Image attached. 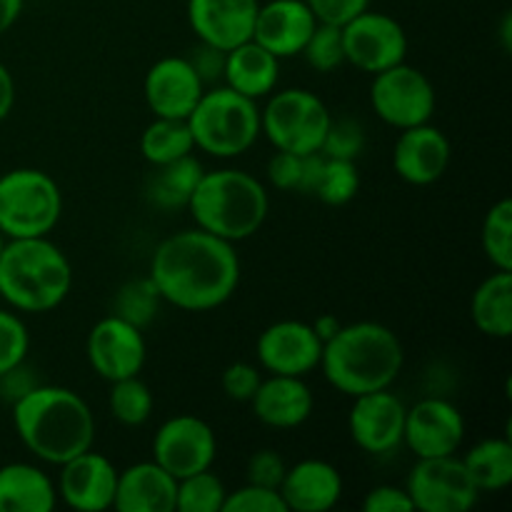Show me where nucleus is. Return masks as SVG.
<instances>
[{"instance_id": "nucleus-1", "label": "nucleus", "mask_w": 512, "mask_h": 512, "mask_svg": "<svg viewBox=\"0 0 512 512\" xmlns=\"http://www.w3.org/2000/svg\"><path fill=\"white\" fill-rule=\"evenodd\" d=\"M240 273L235 243L195 225L160 240L150 258L148 278L163 303L185 313H208L233 298Z\"/></svg>"}, {"instance_id": "nucleus-2", "label": "nucleus", "mask_w": 512, "mask_h": 512, "mask_svg": "<svg viewBox=\"0 0 512 512\" xmlns=\"http://www.w3.org/2000/svg\"><path fill=\"white\" fill-rule=\"evenodd\" d=\"M10 408L20 443L43 463L60 468L75 455L93 448V410L75 390L38 383Z\"/></svg>"}, {"instance_id": "nucleus-3", "label": "nucleus", "mask_w": 512, "mask_h": 512, "mask_svg": "<svg viewBox=\"0 0 512 512\" xmlns=\"http://www.w3.org/2000/svg\"><path fill=\"white\" fill-rule=\"evenodd\" d=\"M405 365V350L398 335L383 323L360 320L340 325L323 343L320 365L325 380L348 398L385 390L398 380Z\"/></svg>"}, {"instance_id": "nucleus-4", "label": "nucleus", "mask_w": 512, "mask_h": 512, "mask_svg": "<svg viewBox=\"0 0 512 512\" xmlns=\"http://www.w3.org/2000/svg\"><path fill=\"white\" fill-rule=\"evenodd\" d=\"M73 290L68 255L45 238L5 240L0 253V298L18 313H50Z\"/></svg>"}, {"instance_id": "nucleus-5", "label": "nucleus", "mask_w": 512, "mask_h": 512, "mask_svg": "<svg viewBox=\"0 0 512 512\" xmlns=\"http://www.w3.org/2000/svg\"><path fill=\"white\" fill-rule=\"evenodd\" d=\"M195 225L228 243L248 240L263 228L270 195L255 175L238 168L205 170L188 203Z\"/></svg>"}, {"instance_id": "nucleus-6", "label": "nucleus", "mask_w": 512, "mask_h": 512, "mask_svg": "<svg viewBox=\"0 0 512 512\" xmlns=\"http://www.w3.org/2000/svg\"><path fill=\"white\" fill-rule=\"evenodd\" d=\"M195 148L213 158H238L260 138L258 100L235 93L228 85L205 88L203 98L188 115Z\"/></svg>"}, {"instance_id": "nucleus-7", "label": "nucleus", "mask_w": 512, "mask_h": 512, "mask_svg": "<svg viewBox=\"0 0 512 512\" xmlns=\"http://www.w3.org/2000/svg\"><path fill=\"white\" fill-rule=\"evenodd\" d=\"M60 215L63 193L45 170L15 168L0 175V233L5 238H45Z\"/></svg>"}, {"instance_id": "nucleus-8", "label": "nucleus", "mask_w": 512, "mask_h": 512, "mask_svg": "<svg viewBox=\"0 0 512 512\" xmlns=\"http://www.w3.org/2000/svg\"><path fill=\"white\" fill-rule=\"evenodd\" d=\"M330 120L333 113L313 90H273L268 105L260 110V135H265L275 150L295 155L320 153Z\"/></svg>"}, {"instance_id": "nucleus-9", "label": "nucleus", "mask_w": 512, "mask_h": 512, "mask_svg": "<svg viewBox=\"0 0 512 512\" xmlns=\"http://www.w3.org/2000/svg\"><path fill=\"white\" fill-rule=\"evenodd\" d=\"M370 105L385 125L395 130L430 123L438 105V93L428 75L408 63H398L373 75Z\"/></svg>"}, {"instance_id": "nucleus-10", "label": "nucleus", "mask_w": 512, "mask_h": 512, "mask_svg": "<svg viewBox=\"0 0 512 512\" xmlns=\"http://www.w3.org/2000/svg\"><path fill=\"white\" fill-rule=\"evenodd\" d=\"M345 63L358 68L360 73H383L393 65L405 63L408 55V33L403 25L380 10H363L343 25Z\"/></svg>"}, {"instance_id": "nucleus-11", "label": "nucleus", "mask_w": 512, "mask_h": 512, "mask_svg": "<svg viewBox=\"0 0 512 512\" xmlns=\"http://www.w3.org/2000/svg\"><path fill=\"white\" fill-rule=\"evenodd\" d=\"M405 490L420 512H468L480 498L463 460L455 455L418 458L405 480Z\"/></svg>"}, {"instance_id": "nucleus-12", "label": "nucleus", "mask_w": 512, "mask_h": 512, "mask_svg": "<svg viewBox=\"0 0 512 512\" xmlns=\"http://www.w3.org/2000/svg\"><path fill=\"white\" fill-rule=\"evenodd\" d=\"M218 458L215 430L195 415H173L153 435V460L175 480L213 468Z\"/></svg>"}, {"instance_id": "nucleus-13", "label": "nucleus", "mask_w": 512, "mask_h": 512, "mask_svg": "<svg viewBox=\"0 0 512 512\" xmlns=\"http://www.w3.org/2000/svg\"><path fill=\"white\" fill-rule=\"evenodd\" d=\"M85 355L95 373L108 383L140 375L148 358L143 330L135 328L128 320L110 313L108 318L98 320L88 333Z\"/></svg>"}, {"instance_id": "nucleus-14", "label": "nucleus", "mask_w": 512, "mask_h": 512, "mask_svg": "<svg viewBox=\"0 0 512 512\" xmlns=\"http://www.w3.org/2000/svg\"><path fill=\"white\" fill-rule=\"evenodd\" d=\"M465 440V418L458 405L445 398H423L405 413L403 443L415 458L455 455Z\"/></svg>"}, {"instance_id": "nucleus-15", "label": "nucleus", "mask_w": 512, "mask_h": 512, "mask_svg": "<svg viewBox=\"0 0 512 512\" xmlns=\"http://www.w3.org/2000/svg\"><path fill=\"white\" fill-rule=\"evenodd\" d=\"M405 413L408 408L390 388L358 395L348 415L350 438L368 455L393 453L403 445Z\"/></svg>"}, {"instance_id": "nucleus-16", "label": "nucleus", "mask_w": 512, "mask_h": 512, "mask_svg": "<svg viewBox=\"0 0 512 512\" xmlns=\"http://www.w3.org/2000/svg\"><path fill=\"white\" fill-rule=\"evenodd\" d=\"M258 363L270 375L305 378L320 365L323 340L315 335L313 325L303 320H278L260 333L255 343Z\"/></svg>"}, {"instance_id": "nucleus-17", "label": "nucleus", "mask_w": 512, "mask_h": 512, "mask_svg": "<svg viewBox=\"0 0 512 512\" xmlns=\"http://www.w3.org/2000/svg\"><path fill=\"white\" fill-rule=\"evenodd\" d=\"M205 85L185 55H168L150 65L143 80V95L155 118L188 120Z\"/></svg>"}, {"instance_id": "nucleus-18", "label": "nucleus", "mask_w": 512, "mask_h": 512, "mask_svg": "<svg viewBox=\"0 0 512 512\" xmlns=\"http://www.w3.org/2000/svg\"><path fill=\"white\" fill-rule=\"evenodd\" d=\"M118 468L93 448L60 465L58 498L78 512H103L113 508Z\"/></svg>"}, {"instance_id": "nucleus-19", "label": "nucleus", "mask_w": 512, "mask_h": 512, "mask_svg": "<svg viewBox=\"0 0 512 512\" xmlns=\"http://www.w3.org/2000/svg\"><path fill=\"white\" fill-rule=\"evenodd\" d=\"M453 160V145L448 135L435 125L423 123L400 130L393 148V168L408 185H433L448 173Z\"/></svg>"}, {"instance_id": "nucleus-20", "label": "nucleus", "mask_w": 512, "mask_h": 512, "mask_svg": "<svg viewBox=\"0 0 512 512\" xmlns=\"http://www.w3.org/2000/svg\"><path fill=\"white\" fill-rule=\"evenodd\" d=\"M260 0H188V23L200 43L220 50L253 38Z\"/></svg>"}, {"instance_id": "nucleus-21", "label": "nucleus", "mask_w": 512, "mask_h": 512, "mask_svg": "<svg viewBox=\"0 0 512 512\" xmlns=\"http://www.w3.org/2000/svg\"><path fill=\"white\" fill-rule=\"evenodd\" d=\"M315 25L318 20L305 0H270L260 5L255 15L253 40L278 60L295 58L303 53Z\"/></svg>"}, {"instance_id": "nucleus-22", "label": "nucleus", "mask_w": 512, "mask_h": 512, "mask_svg": "<svg viewBox=\"0 0 512 512\" xmlns=\"http://www.w3.org/2000/svg\"><path fill=\"white\" fill-rule=\"evenodd\" d=\"M278 490L288 510L328 512L343 498V475L328 460L308 458L285 470Z\"/></svg>"}, {"instance_id": "nucleus-23", "label": "nucleus", "mask_w": 512, "mask_h": 512, "mask_svg": "<svg viewBox=\"0 0 512 512\" xmlns=\"http://www.w3.org/2000/svg\"><path fill=\"white\" fill-rule=\"evenodd\" d=\"M250 405H253L255 418L268 428L293 430L308 423L315 408V398L305 378L270 375L268 380H260Z\"/></svg>"}, {"instance_id": "nucleus-24", "label": "nucleus", "mask_w": 512, "mask_h": 512, "mask_svg": "<svg viewBox=\"0 0 512 512\" xmlns=\"http://www.w3.org/2000/svg\"><path fill=\"white\" fill-rule=\"evenodd\" d=\"M178 480L155 460L118 470L113 508L118 512H173Z\"/></svg>"}, {"instance_id": "nucleus-25", "label": "nucleus", "mask_w": 512, "mask_h": 512, "mask_svg": "<svg viewBox=\"0 0 512 512\" xmlns=\"http://www.w3.org/2000/svg\"><path fill=\"white\" fill-rule=\"evenodd\" d=\"M280 80V60L253 38L225 53L223 85L250 100L268 98Z\"/></svg>"}, {"instance_id": "nucleus-26", "label": "nucleus", "mask_w": 512, "mask_h": 512, "mask_svg": "<svg viewBox=\"0 0 512 512\" xmlns=\"http://www.w3.org/2000/svg\"><path fill=\"white\" fill-rule=\"evenodd\" d=\"M58 505V488L45 470L30 463L0 468V512H50Z\"/></svg>"}, {"instance_id": "nucleus-27", "label": "nucleus", "mask_w": 512, "mask_h": 512, "mask_svg": "<svg viewBox=\"0 0 512 512\" xmlns=\"http://www.w3.org/2000/svg\"><path fill=\"white\" fill-rule=\"evenodd\" d=\"M475 328L493 340L512 335V270H495L478 285L470 303Z\"/></svg>"}, {"instance_id": "nucleus-28", "label": "nucleus", "mask_w": 512, "mask_h": 512, "mask_svg": "<svg viewBox=\"0 0 512 512\" xmlns=\"http://www.w3.org/2000/svg\"><path fill=\"white\" fill-rule=\"evenodd\" d=\"M203 173L205 168L193 155H185L173 163L155 165L153 175L145 183V198L158 210L188 208L190 195L198 188Z\"/></svg>"}, {"instance_id": "nucleus-29", "label": "nucleus", "mask_w": 512, "mask_h": 512, "mask_svg": "<svg viewBox=\"0 0 512 512\" xmlns=\"http://www.w3.org/2000/svg\"><path fill=\"white\" fill-rule=\"evenodd\" d=\"M460 460L480 493H500L512 483L510 438L480 440Z\"/></svg>"}, {"instance_id": "nucleus-30", "label": "nucleus", "mask_w": 512, "mask_h": 512, "mask_svg": "<svg viewBox=\"0 0 512 512\" xmlns=\"http://www.w3.org/2000/svg\"><path fill=\"white\" fill-rule=\"evenodd\" d=\"M195 143L188 120L155 118L140 135V153L150 165H165L193 155Z\"/></svg>"}, {"instance_id": "nucleus-31", "label": "nucleus", "mask_w": 512, "mask_h": 512, "mask_svg": "<svg viewBox=\"0 0 512 512\" xmlns=\"http://www.w3.org/2000/svg\"><path fill=\"white\" fill-rule=\"evenodd\" d=\"M153 405V393L140 380V375L110 383L108 408L113 418L125 428H140L143 423H148L150 415H153Z\"/></svg>"}, {"instance_id": "nucleus-32", "label": "nucleus", "mask_w": 512, "mask_h": 512, "mask_svg": "<svg viewBox=\"0 0 512 512\" xmlns=\"http://www.w3.org/2000/svg\"><path fill=\"white\" fill-rule=\"evenodd\" d=\"M485 258L495 270H512V200L503 198L488 210L480 233Z\"/></svg>"}, {"instance_id": "nucleus-33", "label": "nucleus", "mask_w": 512, "mask_h": 512, "mask_svg": "<svg viewBox=\"0 0 512 512\" xmlns=\"http://www.w3.org/2000/svg\"><path fill=\"white\" fill-rule=\"evenodd\" d=\"M163 298L150 278H138L125 283L113 300V315L128 320L135 328L145 330L158 315Z\"/></svg>"}, {"instance_id": "nucleus-34", "label": "nucleus", "mask_w": 512, "mask_h": 512, "mask_svg": "<svg viewBox=\"0 0 512 512\" xmlns=\"http://www.w3.org/2000/svg\"><path fill=\"white\" fill-rule=\"evenodd\" d=\"M225 490L223 480L213 470H200V473L188 475L178 480V498H175V510L178 512H223Z\"/></svg>"}, {"instance_id": "nucleus-35", "label": "nucleus", "mask_w": 512, "mask_h": 512, "mask_svg": "<svg viewBox=\"0 0 512 512\" xmlns=\"http://www.w3.org/2000/svg\"><path fill=\"white\" fill-rule=\"evenodd\" d=\"M360 190V173L355 160H340V158H325L320 178L315 183L313 195L325 205H348L350 200L358 195Z\"/></svg>"}, {"instance_id": "nucleus-36", "label": "nucleus", "mask_w": 512, "mask_h": 512, "mask_svg": "<svg viewBox=\"0 0 512 512\" xmlns=\"http://www.w3.org/2000/svg\"><path fill=\"white\" fill-rule=\"evenodd\" d=\"M300 55H303L305 63L313 70H318V73H333L340 65H345L343 30H340L338 25L318 23Z\"/></svg>"}, {"instance_id": "nucleus-37", "label": "nucleus", "mask_w": 512, "mask_h": 512, "mask_svg": "<svg viewBox=\"0 0 512 512\" xmlns=\"http://www.w3.org/2000/svg\"><path fill=\"white\" fill-rule=\"evenodd\" d=\"M365 150V128L355 118H333L330 128L325 133L323 148L320 153L325 158L340 160H358V155Z\"/></svg>"}, {"instance_id": "nucleus-38", "label": "nucleus", "mask_w": 512, "mask_h": 512, "mask_svg": "<svg viewBox=\"0 0 512 512\" xmlns=\"http://www.w3.org/2000/svg\"><path fill=\"white\" fill-rule=\"evenodd\" d=\"M30 350V333L18 313L0 308V375L25 363Z\"/></svg>"}, {"instance_id": "nucleus-39", "label": "nucleus", "mask_w": 512, "mask_h": 512, "mask_svg": "<svg viewBox=\"0 0 512 512\" xmlns=\"http://www.w3.org/2000/svg\"><path fill=\"white\" fill-rule=\"evenodd\" d=\"M223 512H288L280 490L245 483L225 498Z\"/></svg>"}, {"instance_id": "nucleus-40", "label": "nucleus", "mask_w": 512, "mask_h": 512, "mask_svg": "<svg viewBox=\"0 0 512 512\" xmlns=\"http://www.w3.org/2000/svg\"><path fill=\"white\" fill-rule=\"evenodd\" d=\"M285 470H288V465H285L283 455H280L278 450L263 448L248 458V465H245V478H248V483L253 485H263V488L278 490L285 478Z\"/></svg>"}, {"instance_id": "nucleus-41", "label": "nucleus", "mask_w": 512, "mask_h": 512, "mask_svg": "<svg viewBox=\"0 0 512 512\" xmlns=\"http://www.w3.org/2000/svg\"><path fill=\"white\" fill-rule=\"evenodd\" d=\"M260 380L263 378H260V370L255 368V365L238 360V363L228 365V368L223 370L220 385H223V393L228 395L230 400H235V403H250V398H253L255 390H258Z\"/></svg>"}, {"instance_id": "nucleus-42", "label": "nucleus", "mask_w": 512, "mask_h": 512, "mask_svg": "<svg viewBox=\"0 0 512 512\" xmlns=\"http://www.w3.org/2000/svg\"><path fill=\"white\" fill-rule=\"evenodd\" d=\"M193 65V70L198 73V78L203 80L205 88H213V85L223 83L225 73V50L215 48V45L200 43L195 45V50H190V55H185Z\"/></svg>"}, {"instance_id": "nucleus-43", "label": "nucleus", "mask_w": 512, "mask_h": 512, "mask_svg": "<svg viewBox=\"0 0 512 512\" xmlns=\"http://www.w3.org/2000/svg\"><path fill=\"white\" fill-rule=\"evenodd\" d=\"M310 10H313L318 23L338 25L343 28L348 20L360 15L363 10L370 8V0H305Z\"/></svg>"}, {"instance_id": "nucleus-44", "label": "nucleus", "mask_w": 512, "mask_h": 512, "mask_svg": "<svg viewBox=\"0 0 512 512\" xmlns=\"http://www.w3.org/2000/svg\"><path fill=\"white\" fill-rule=\"evenodd\" d=\"M303 158L305 155L278 150L268 163V180L273 183V188L295 190L298 193L300 180H303Z\"/></svg>"}, {"instance_id": "nucleus-45", "label": "nucleus", "mask_w": 512, "mask_h": 512, "mask_svg": "<svg viewBox=\"0 0 512 512\" xmlns=\"http://www.w3.org/2000/svg\"><path fill=\"white\" fill-rule=\"evenodd\" d=\"M363 510L365 512H413L415 508L405 488H398V485H378V488L365 493Z\"/></svg>"}, {"instance_id": "nucleus-46", "label": "nucleus", "mask_w": 512, "mask_h": 512, "mask_svg": "<svg viewBox=\"0 0 512 512\" xmlns=\"http://www.w3.org/2000/svg\"><path fill=\"white\" fill-rule=\"evenodd\" d=\"M35 385H38V380H35L33 370L25 368V363H20L15 365L13 370L0 375V398H3L5 403L13 405L15 400H20L25 393H30Z\"/></svg>"}, {"instance_id": "nucleus-47", "label": "nucleus", "mask_w": 512, "mask_h": 512, "mask_svg": "<svg viewBox=\"0 0 512 512\" xmlns=\"http://www.w3.org/2000/svg\"><path fill=\"white\" fill-rule=\"evenodd\" d=\"M15 105V80L13 73L0 63V123L13 113Z\"/></svg>"}, {"instance_id": "nucleus-48", "label": "nucleus", "mask_w": 512, "mask_h": 512, "mask_svg": "<svg viewBox=\"0 0 512 512\" xmlns=\"http://www.w3.org/2000/svg\"><path fill=\"white\" fill-rule=\"evenodd\" d=\"M25 0H0V35L8 33L15 23H18L20 13H23Z\"/></svg>"}, {"instance_id": "nucleus-49", "label": "nucleus", "mask_w": 512, "mask_h": 512, "mask_svg": "<svg viewBox=\"0 0 512 512\" xmlns=\"http://www.w3.org/2000/svg\"><path fill=\"white\" fill-rule=\"evenodd\" d=\"M310 325H313L315 335H318L323 343H325V340L333 338V335L340 330V320L333 318V315H320V318H315Z\"/></svg>"}, {"instance_id": "nucleus-50", "label": "nucleus", "mask_w": 512, "mask_h": 512, "mask_svg": "<svg viewBox=\"0 0 512 512\" xmlns=\"http://www.w3.org/2000/svg\"><path fill=\"white\" fill-rule=\"evenodd\" d=\"M500 38H503V48L510 50V48H512V18H510V13H505V18H503V28H500Z\"/></svg>"}, {"instance_id": "nucleus-51", "label": "nucleus", "mask_w": 512, "mask_h": 512, "mask_svg": "<svg viewBox=\"0 0 512 512\" xmlns=\"http://www.w3.org/2000/svg\"><path fill=\"white\" fill-rule=\"evenodd\" d=\"M5 240H8V238H5V235L0 233V253H3V248H5Z\"/></svg>"}]
</instances>
